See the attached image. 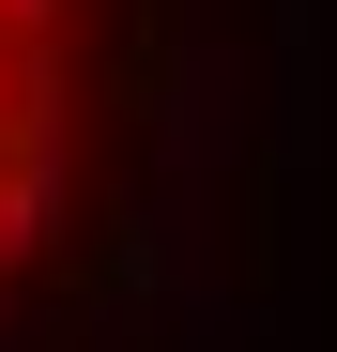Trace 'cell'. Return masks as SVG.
I'll return each instance as SVG.
<instances>
[{"instance_id": "6da1fadb", "label": "cell", "mask_w": 337, "mask_h": 352, "mask_svg": "<svg viewBox=\"0 0 337 352\" xmlns=\"http://www.w3.org/2000/svg\"><path fill=\"white\" fill-rule=\"evenodd\" d=\"M153 77V0H0V352L107 230Z\"/></svg>"}]
</instances>
